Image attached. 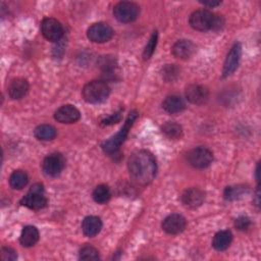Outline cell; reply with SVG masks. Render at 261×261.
I'll return each mask as SVG.
<instances>
[{
	"instance_id": "22",
	"label": "cell",
	"mask_w": 261,
	"mask_h": 261,
	"mask_svg": "<svg viewBox=\"0 0 261 261\" xmlns=\"http://www.w3.org/2000/svg\"><path fill=\"white\" fill-rule=\"evenodd\" d=\"M249 191V188L243 185H237V186H229L226 187L223 192V197L225 200L228 201H234L241 199L243 196H245Z\"/></svg>"
},
{
	"instance_id": "28",
	"label": "cell",
	"mask_w": 261,
	"mask_h": 261,
	"mask_svg": "<svg viewBox=\"0 0 261 261\" xmlns=\"http://www.w3.org/2000/svg\"><path fill=\"white\" fill-rule=\"evenodd\" d=\"M179 73V69L174 64H167L162 69V77L167 82L174 81Z\"/></svg>"
},
{
	"instance_id": "21",
	"label": "cell",
	"mask_w": 261,
	"mask_h": 261,
	"mask_svg": "<svg viewBox=\"0 0 261 261\" xmlns=\"http://www.w3.org/2000/svg\"><path fill=\"white\" fill-rule=\"evenodd\" d=\"M231 241L232 234L229 230H220L215 233L212 241V246L217 251H224L229 247Z\"/></svg>"
},
{
	"instance_id": "30",
	"label": "cell",
	"mask_w": 261,
	"mask_h": 261,
	"mask_svg": "<svg viewBox=\"0 0 261 261\" xmlns=\"http://www.w3.org/2000/svg\"><path fill=\"white\" fill-rule=\"evenodd\" d=\"M17 258L16 252L9 248V247H3L1 249V259L2 261H13Z\"/></svg>"
},
{
	"instance_id": "10",
	"label": "cell",
	"mask_w": 261,
	"mask_h": 261,
	"mask_svg": "<svg viewBox=\"0 0 261 261\" xmlns=\"http://www.w3.org/2000/svg\"><path fill=\"white\" fill-rule=\"evenodd\" d=\"M41 31L43 36L52 42L59 41L63 35V28L61 23L52 17L44 18L41 22Z\"/></svg>"
},
{
	"instance_id": "15",
	"label": "cell",
	"mask_w": 261,
	"mask_h": 261,
	"mask_svg": "<svg viewBox=\"0 0 261 261\" xmlns=\"http://www.w3.org/2000/svg\"><path fill=\"white\" fill-rule=\"evenodd\" d=\"M81 117V113L73 105H63L59 107L55 113L54 118L61 123H73Z\"/></svg>"
},
{
	"instance_id": "18",
	"label": "cell",
	"mask_w": 261,
	"mask_h": 261,
	"mask_svg": "<svg viewBox=\"0 0 261 261\" xmlns=\"http://www.w3.org/2000/svg\"><path fill=\"white\" fill-rule=\"evenodd\" d=\"M102 228L101 219L97 216H87L82 223V229L85 236L95 237L100 232Z\"/></svg>"
},
{
	"instance_id": "26",
	"label": "cell",
	"mask_w": 261,
	"mask_h": 261,
	"mask_svg": "<svg viewBox=\"0 0 261 261\" xmlns=\"http://www.w3.org/2000/svg\"><path fill=\"white\" fill-rule=\"evenodd\" d=\"M92 196H93V199H94L95 202L103 204V203H106L110 199L111 193H110V190L107 186L99 185L93 191Z\"/></svg>"
},
{
	"instance_id": "25",
	"label": "cell",
	"mask_w": 261,
	"mask_h": 261,
	"mask_svg": "<svg viewBox=\"0 0 261 261\" xmlns=\"http://www.w3.org/2000/svg\"><path fill=\"white\" fill-rule=\"evenodd\" d=\"M162 133L169 139H179L182 136L181 126L174 121H167L162 125Z\"/></svg>"
},
{
	"instance_id": "5",
	"label": "cell",
	"mask_w": 261,
	"mask_h": 261,
	"mask_svg": "<svg viewBox=\"0 0 261 261\" xmlns=\"http://www.w3.org/2000/svg\"><path fill=\"white\" fill-rule=\"evenodd\" d=\"M21 204L32 210L43 209L47 205V198L45 197L43 186L41 184L32 186L30 191L22 198Z\"/></svg>"
},
{
	"instance_id": "29",
	"label": "cell",
	"mask_w": 261,
	"mask_h": 261,
	"mask_svg": "<svg viewBox=\"0 0 261 261\" xmlns=\"http://www.w3.org/2000/svg\"><path fill=\"white\" fill-rule=\"evenodd\" d=\"M157 37H158L157 32L156 31L153 32L152 36L150 37V39H149V41H148V43H147V45H146V47L144 49V53H143L144 59H149L152 56V54H153V52L155 50L156 44H157Z\"/></svg>"
},
{
	"instance_id": "31",
	"label": "cell",
	"mask_w": 261,
	"mask_h": 261,
	"mask_svg": "<svg viewBox=\"0 0 261 261\" xmlns=\"http://www.w3.org/2000/svg\"><path fill=\"white\" fill-rule=\"evenodd\" d=\"M250 225H251V221H250V219L247 216H240L234 221V226L239 230H242V231L248 230Z\"/></svg>"
},
{
	"instance_id": "11",
	"label": "cell",
	"mask_w": 261,
	"mask_h": 261,
	"mask_svg": "<svg viewBox=\"0 0 261 261\" xmlns=\"http://www.w3.org/2000/svg\"><path fill=\"white\" fill-rule=\"evenodd\" d=\"M241 54H242V47L239 43H236L231 49L229 50L224 64H223V69H222V76L226 77L230 75L238 67L240 59H241Z\"/></svg>"
},
{
	"instance_id": "19",
	"label": "cell",
	"mask_w": 261,
	"mask_h": 261,
	"mask_svg": "<svg viewBox=\"0 0 261 261\" xmlns=\"http://www.w3.org/2000/svg\"><path fill=\"white\" fill-rule=\"evenodd\" d=\"M162 107L166 112L170 114H176L181 112L186 108V104H185V101L179 96L171 95V96H167L164 99L162 103Z\"/></svg>"
},
{
	"instance_id": "7",
	"label": "cell",
	"mask_w": 261,
	"mask_h": 261,
	"mask_svg": "<svg viewBox=\"0 0 261 261\" xmlns=\"http://www.w3.org/2000/svg\"><path fill=\"white\" fill-rule=\"evenodd\" d=\"M188 162L195 168L202 169L208 167L213 160L212 152L205 147H197L192 149L187 156Z\"/></svg>"
},
{
	"instance_id": "14",
	"label": "cell",
	"mask_w": 261,
	"mask_h": 261,
	"mask_svg": "<svg viewBox=\"0 0 261 261\" xmlns=\"http://www.w3.org/2000/svg\"><path fill=\"white\" fill-rule=\"evenodd\" d=\"M208 97L209 92L204 86L193 84L186 89V98L193 104L201 105L208 100Z\"/></svg>"
},
{
	"instance_id": "17",
	"label": "cell",
	"mask_w": 261,
	"mask_h": 261,
	"mask_svg": "<svg viewBox=\"0 0 261 261\" xmlns=\"http://www.w3.org/2000/svg\"><path fill=\"white\" fill-rule=\"evenodd\" d=\"M29 83L24 79H14L9 87H8V94L11 99L18 100L24 97L29 92Z\"/></svg>"
},
{
	"instance_id": "32",
	"label": "cell",
	"mask_w": 261,
	"mask_h": 261,
	"mask_svg": "<svg viewBox=\"0 0 261 261\" xmlns=\"http://www.w3.org/2000/svg\"><path fill=\"white\" fill-rule=\"evenodd\" d=\"M120 113H121L120 111H117V112L111 114V115L108 116L107 118L103 119V120L101 121V124H102V125H110V124H113V123L118 122V121L120 120V118H121V114H120Z\"/></svg>"
},
{
	"instance_id": "4",
	"label": "cell",
	"mask_w": 261,
	"mask_h": 261,
	"mask_svg": "<svg viewBox=\"0 0 261 261\" xmlns=\"http://www.w3.org/2000/svg\"><path fill=\"white\" fill-rule=\"evenodd\" d=\"M110 94L109 86L103 81H92L83 88L82 95L86 102L97 104L105 101Z\"/></svg>"
},
{
	"instance_id": "13",
	"label": "cell",
	"mask_w": 261,
	"mask_h": 261,
	"mask_svg": "<svg viewBox=\"0 0 261 261\" xmlns=\"http://www.w3.org/2000/svg\"><path fill=\"white\" fill-rule=\"evenodd\" d=\"M205 199L204 192L199 188H190L187 189L181 195L182 204L191 209L200 207Z\"/></svg>"
},
{
	"instance_id": "27",
	"label": "cell",
	"mask_w": 261,
	"mask_h": 261,
	"mask_svg": "<svg viewBox=\"0 0 261 261\" xmlns=\"http://www.w3.org/2000/svg\"><path fill=\"white\" fill-rule=\"evenodd\" d=\"M80 259L97 260L99 259V252L92 246H85L80 251Z\"/></svg>"
},
{
	"instance_id": "20",
	"label": "cell",
	"mask_w": 261,
	"mask_h": 261,
	"mask_svg": "<svg viewBox=\"0 0 261 261\" xmlns=\"http://www.w3.org/2000/svg\"><path fill=\"white\" fill-rule=\"evenodd\" d=\"M39 241V230L33 225H27L22 228L19 242L23 247H32Z\"/></svg>"
},
{
	"instance_id": "35",
	"label": "cell",
	"mask_w": 261,
	"mask_h": 261,
	"mask_svg": "<svg viewBox=\"0 0 261 261\" xmlns=\"http://www.w3.org/2000/svg\"><path fill=\"white\" fill-rule=\"evenodd\" d=\"M256 179L257 181H259V164H257V167H256Z\"/></svg>"
},
{
	"instance_id": "24",
	"label": "cell",
	"mask_w": 261,
	"mask_h": 261,
	"mask_svg": "<svg viewBox=\"0 0 261 261\" xmlns=\"http://www.w3.org/2000/svg\"><path fill=\"white\" fill-rule=\"evenodd\" d=\"M29 177L25 172L21 170H15L9 176V185L14 190H21L27 186Z\"/></svg>"
},
{
	"instance_id": "9",
	"label": "cell",
	"mask_w": 261,
	"mask_h": 261,
	"mask_svg": "<svg viewBox=\"0 0 261 261\" xmlns=\"http://www.w3.org/2000/svg\"><path fill=\"white\" fill-rule=\"evenodd\" d=\"M65 166V160L59 153H52L45 157L42 163L43 171L51 177L58 176Z\"/></svg>"
},
{
	"instance_id": "33",
	"label": "cell",
	"mask_w": 261,
	"mask_h": 261,
	"mask_svg": "<svg viewBox=\"0 0 261 261\" xmlns=\"http://www.w3.org/2000/svg\"><path fill=\"white\" fill-rule=\"evenodd\" d=\"M202 4H204L205 6H209V7H214V6H217L219 5L221 2L220 1H204V2H201Z\"/></svg>"
},
{
	"instance_id": "1",
	"label": "cell",
	"mask_w": 261,
	"mask_h": 261,
	"mask_svg": "<svg viewBox=\"0 0 261 261\" xmlns=\"http://www.w3.org/2000/svg\"><path fill=\"white\" fill-rule=\"evenodd\" d=\"M127 168L130 177L137 184L148 185L156 175L157 164L152 153L146 150H140L130 155Z\"/></svg>"
},
{
	"instance_id": "2",
	"label": "cell",
	"mask_w": 261,
	"mask_h": 261,
	"mask_svg": "<svg viewBox=\"0 0 261 261\" xmlns=\"http://www.w3.org/2000/svg\"><path fill=\"white\" fill-rule=\"evenodd\" d=\"M190 25L197 31L219 30L223 25L222 17L213 14L209 10H196L190 15Z\"/></svg>"
},
{
	"instance_id": "16",
	"label": "cell",
	"mask_w": 261,
	"mask_h": 261,
	"mask_svg": "<svg viewBox=\"0 0 261 261\" xmlns=\"http://www.w3.org/2000/svg\"><path fill=\"white\" fill-rule=\"evenodd\" d=\"M172 54L179 59L190 58L196 51L195 44L190 40H179L172 46Z\"/></svg>"
},
{
	"instance_id": "34",
	"label": "cell",
	"mask_w": 261,
	"mask_h": 261,
	"mask_svg": "<svg viewBox=\"0 0 261 261\" xmlns=\"http://www.w3.org/2000/svg\"><path fill=\"white\" fill-rule=\"evenodd\" d=\"M255 197H256V201H255V205L258 207L259 206V189H257V191H256V195H255Z\"/></svg>"
},
{
	"instance_id": "12",
	"label": "cell",
	"mask_w": 261,
	"mask_h": 261,
	"mask_svg": "<svg viewBox=\"0 0 261 261\" xmlns=\"http://www.w3.org/2000/svg\"><path fill=\"white\" fill-rule=\"evenodd\" d=\"M186 224L187 221L182 215L173 213L164 218L162 222V228L168 234H177L185 229Z\"/></svg>"
},
{
	"instance_id": "23",
	"label": "cell",
	"mask_w": 261,
	"mask_h": 261,
	"mask_svg": "<svg viewBox=\"0 0 261 261\" xmlns=\"http://www.w3.org/2000/svg\"><path fill=\"white\" fill-rule=\"evenodd\" d=\"M34 135L38 140L51 141L56 137V129L50 124H41L35 128Z\"/></svg>"
},
{
	"instance_id": "3",
	"label": "cell",
	"mask_w": 261,
	"mask_h": 261,
	"mask_svg": "<svg viewBox=\"0 0 261 261\" xmlns=\"http://www.w3.org/2000/svg\"><path fill=\"white\" fill-rule=\"evenodd\" d=\"M137 117H138V112L136 110H133L129 112V114L127 115V118L125 119V122H124L123 126L120 128V130L115 136H113L112 138H110L109 140L105 141L102 144V149L105 153L111 155V154H115L119 150L121 144L126 139L127 134L132 127V125L134 124L135 120L137 119Z\"/></svg>"
},
{
	"instance_id": "6",
	"label": "cell",
	"mask_w": 261,
	"mask_h": 261,
	"mask_svg": "<svg viewBox=\"0 0 261 261\" xmlns=\"http://www.w3.org/2000/svg\"><path fill=\"white\" fill-rule=\"evenodd\" d=\"M140 12L139 6L130 1L118 2L113 8L114 17L120 22H132L134 21Z\"/></svg>"
},
{
	"instance_id": "8",
	"label": "cell",
	"mask_w": 261,
	"mask_h": 261,
	"mask_svg": "<svg viewBox=\"0 0 261 261\" xmlns=\"http://www.w3.org/2000/svg\"><path fill=\"white\" fill-rule=\"evenodd\" d=\"M112 28L104 22H97L92 24L87 31V37L94 43H105L113 37Z\"/></svg>"
}]
</instances>
